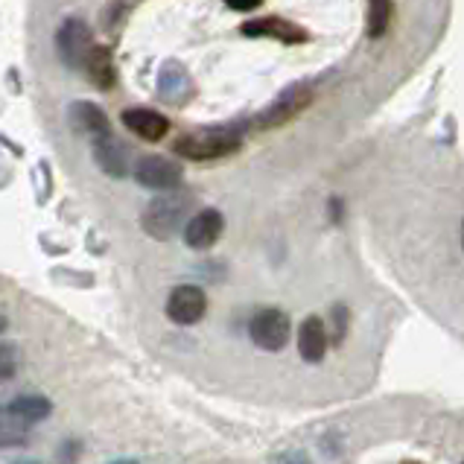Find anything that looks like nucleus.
Wrapping results in <instances>:
<instances>
[{"mask_svg":"<svg viewBox=\"0 0 464 464\" xmlns=\"http://www.w3.org/2000/svg\"><path fill=\"white\" fill-rule=\"evenodd\" d=\"M243 147V126L222 123V126H205L196 131H184L176 140V155L188 161H217V158L234 155Z\"/></svg>","mask_w":464,"mask_h":464,"instance_id":"nucleus-1","label":"nucleus"},{"mask_svg":"<svg viewBox=\"0 0 464 464\" xmlns=\"http://www.w3.org/2000/svg\"><path fill=\"white\" fill-rule=\"evenodd\" d=\"M190 202H193V196L184 190L155 196L152 202L143 208V217H140L143 231H147L152 240H172V237L184 228V219L190 214Z\"/></svg>","mask_w":464,"mask_h":464,"instance_id":"nucleus-2","label":"nucleus"},{"mask_svg":"<svg viewBox=\"0 0 464 464\" xmlns=\"http://www.w3.org/2000/svg\"><path fill=\"white\" fill-rule=\"evenodd\" d=\"M131 176H135V181L140 184V188L172 193V190H179V184L184 179V169L179 161H169V158H164V155H143L135 161Z\"/></svg>","mask_w":464,"mask_h":464,"instance_id":"nucleus-3","label":"nucleus"},{"mask_svg":"<svg viewBox=\"0 0 464 464\" xmlns=\"http://www.w3.org/2000/svg\"><path fill=\"white\" fill-rule=\"evenodd\" d=\"M251 342L257 344L260 351L277 353L286 348L289 334H293V324H289V315L281 310H260L248 324Z\"/></svg>","mask_w":464,"mask_h":464,"instance_id":"nucleus-4","label":"nucleus"},{"mask_svg":"<svg viewBox=\"0 0 464 464\" xmlns=\"http://www.w3.org/2000/svg\"><path fill=\"white\" fill-rule=\"evenodd\" d=\"M91 47H94L91 26L82 18H64V24L59 26V33H56L59 59L68 64V68H82Z\"/></svg>","mask_w":464,"mask_h":464,"instance_id":"nucleus-5","label":"nucleus"},{"mask_svg":"<svg viewBox=\"0 0 464 464\" xmlns=\"http://www.w3.org/2000/svg\"><path fill=\"white\" fill-rule=\"evenodd\" d=\"M310 102H313V85H307V82L289 85L284 94L269 105L266 111H260L257 129H275V126L289 123L293 117H298L304 109H307Z\"/></svg>","mask_w":464,"mask_h":464,"instance_id":"nucleus-6","label":"nucleus"},{"mask_svg":"<svg viewBox=\"0 0 464 464\" xmlns=\"http://www.w3.org/2000/svg\"><path fill=\"white\" fill-rule=\"evenodd\" d=\"M181 231H184V243H188L190 248H196V251L214 248L219 243L222 231H225V217L217 208H205L184 222Z\"/></svg>","mask_w":464,"mask_h":464,"instance_id":"nucleus-7","label":"nucleus"},{"mask_svg":"<svg viewBox=\"0 0 464 464\" xmlns=\"http://www.w3.org/2000/svg\"><path fill=\"white\" fill-rule=\"evenodd\" d=\"M205 310H208V298H205L202 289L193 286V284L176 286L167 298V315L181 327L196 324L198 318L205 315Z\"/></svg>","mask_w":464,"mask_h":464,"instance_id":"nucleus-8","label":"nucleus"},{"mask_svg":"<svg viewBox=\"0 0 464 464\" xmlns=\"http://www.w3.org/2000/svg\"><path fill=\"white\" fill-rule=\"evenodd\" d=\"M243 35H260V38H277L284 44H301L307 42V30L295 21H286L281 15H266L243 24Z\"/></svg>","mask_w":464,"mask_h":464,"instance_id":"nucleus-9","label":"nucleus"},{"mask_svg":"<svg viewBox=\"0 0 464 464\" xmlns=\"http://www.w3.org/2000/svg\"><path fill=\"white\" fill-rule=\"evenodd\" d=\"M158 97L169 105H184L193 97V79L179 62H164L158 71Z\"/></svg>","mask_w":464,"mask_h":464,"instance_id":"nucleus-10","label":"nucleus"},{"mask_svg":"<svg viewBox=\"0 0 464 464\" xmlns=\"http://www.w3.org/2000/svg\"><path fill=\"white\" fill-rule=\"evenodd\" d=\"M94 158L97 164L109 172L111 179H126L129 176V158H131V150L126 147L123 140H117L111 131L105 138L94 140Z\"/></svg>","mask_w":464,"mask_h":464,"instance_id":"nucleus-11","label":"nucleus"},{"mask_svg":"<svg viewBox=\"0 0 464 464\" xmlns=\"http://www.w3.org/2000/svg\"><path fill=\"white\" fill-rule=\"evenodd\" d=\"M123 126L131 131V135H138L150 143L167 138V131H169V121L164 114H158L155 109H126Z\"/></svg>","mask_w":464,"mask_h":464,"instance_id":"nucleus-12","label":"nucleus"},{"mask_svg":"<svg viewBox=\"0 0 464 464\" xmlns=\"http://www.w3.org/2000/svg\"><path fill=\"white\" fill-rule=\"evenodd\" d=\"M298 353L304 362H322L327 353V327L318 315L304 318L298 327Z\"/></svg>","mask_w":464,"mask_h":464,"instance_id":"nucleus-13","label":"nucleus"},{"mask_svg":"<svg viewBox=\"0 0 464 464\" xmlns=\"http://www.w3.org/2000/svg\"><path fill=\"white\" fill-rule=\"evenodd\" d=\"M71 123L76 131H82V135L94 138V140L105 138L111 131V123H109V117H105V111L88 100H79L71 105Z\"/></svg>","mask_w":464,"mask_h":464,"instance_id":"nucleus-14","label":"nucleus"},{"mask_svg":"<svg viewBox=\"0 0 464 464\" xmlns=\"http://www.w3.org/2000/svg\"><path fill=\"white\" fill-rule=\"evenodd\" d=\"M82 68H85L88 79L97 88H102V91H111L114 88L117 71H114V59H111V50L109 47H100V44L91 47V53H88V59H85Z\"/></svg>","mask_w":464,"mask_h":464,"instance_id":"nucleus-15","label":"nucleus"},{"mask_svg":"<svg viewBox=\"0 0 464 464\" xmlns=\"http://www.w3.org/2000/svg\"><path fill=\"white\" fill-rule=\"evenodd\" d=\"M50 401L42 394H21L15 397V401L9 403V412L12 415H18L26 427H33V423H42L47 415H50Z\"/></svg>","mask_w":464,"mask_h":464,"instance_id":"nucleus-16","label":"nucleus"},{"mask_svg":"<svg viewBox=\"0 0 464 464\" xmlns=\"http://www.w3.org/2000/svg\"><path fill=\"white\" fill-rule=\"evenodd\" d=\"M30 430L33 427H26L18 415L9 412V406H0V450L26 444V439H30Z\"/></svg>","mask_w":464,"mask_h":464,"instance_id":"nucleus-17","label":"nucleus"},{"mask_svg":"<svg viewBox=\"0 0 464 464\" xmlns=\"http://www.w3.org/2000/svg\"><path fill=\"white\" fill-rule=\"evenodd\" d=\"M392 12H394V6L389 4V0H377V4H368V9H365V35L368 38L386 35L389 21H392Z\"/></svg>","mask_w":464,"mask_h":464,"instance_id":"nucleus-18","label":"nucleus"},{"mask_svg":"<svg viewBox=\"0 0 464 464\" xmlns=\"http://www.w3.org/2000/svg\"><path fill=\"white\" fill-rule=\"evenodd\" d=\"M18 371V348L15 344H0V382H6L15 377Z\"/></svg>","mask_w":464,"mask_h":464,"instance_id":"nucleus-19","label":"nucleus"},{"mask_svg":"<svg viewBox=\"0 0 464 464\" xmlns=\"http://www.w3.org/2000/svg\"><path fill=\"white\" fill-rule=\"evenodd\" d=\"M272 464H313V461H310L307 456H304L301 450H286V453L275 456Z\"/></svg>","mask_w":464,"mask_h":464,"instance_id":"nucleus-20","label":"nucleus"},{"mask_svg":"<svg viewBox=\"0 0 464 464\" xmlns=\"http://www.w3.org/2000/svg\"><path fill=\"white\" fill-rule=\"evenodd\" d=\"M334 315H336V322H334V327H336V342H342L344 339V330H348V310L342 307H334Z\"/></svg>","mask_w":464,"mask_h":464,"instance_id":"nucleus-21","label":"nucleus"},{"mask_svg":"<svg viewBox=\"0 0 464 464\" xmlns=\"http://www.w3.org/2000/svg\"><path fill=\"white\" fill-rule=\"evenodd\" d=\"M228 9H234V12H251V9H260V0H243V4H228Z\"/></svg>","mask_w":464,"mask_h":464,"instance_id":"nucleus-22","label":"nucleus"},{"mask_svg":"<svg viewBox=\"0 0 464 464\" xmlns=\"http://www.w3.org/2000/svg\"><path fill=\"white\" fill-rule=\"evenodd\" d=\"M71 456H73V461H76V456H79V444H73V441H68V444H64L62 461H64V464H71Z\"/></svg>","mask_w":464,"mask_h":464,"instance_id":"nucleus-23","label":"nucleus"},{"mask_svg":"<svg viewBox=\"0 0 464 464\" xmlns=\"http://www.w3.org/2000/svg\"><path fill=\"white\" fill-rule=\"evenodd\" d=\"M12 464H42V461H35V459H18V461H12Z\"/></svg>","mask_w":464,"mask_h":464,"instance_id":"nucleus-24","label":"nucleus"},{"mask_svg":"<svg viewBox=\"0 0 464 464\" xmlns=\"http://www.w3.org/2000/svg\"><path fill=\"white\" fill-rule=\"evenodd\" d=\"M111 464H140V461H135V459H121V461H111Z\"/></svg>","mask_w":464,"mask_h":464,"instance_id":"nucleus-25","label":"nucleus"},{"mask_svg":"<svg viewBox=\"0 0 464 464\" xmlns=\"http://www.w3.org/2000/svg\"><path fill=\"white\" fill-rule=\"evenodd\" d=\"M4 330H6V318L0 315V334H4Z\"/></svg>","mask_w":464,"mask_h":464,"instance_id":"nucleus-26","label":"nucleus"},{"mask_svg":"<svg viewBox=\"0 0 464 464\" xmlns=\"http://www.w3.org/2000/svg\"><path fill=\"white\" fill-rule=\"evenodd\" d=\"M406 464H415V461H406Z\"/></svg>","mask_w":464,"mask_h":464,"instance_id":"nucleus-27","label":"nucleus"}]
</instances>
